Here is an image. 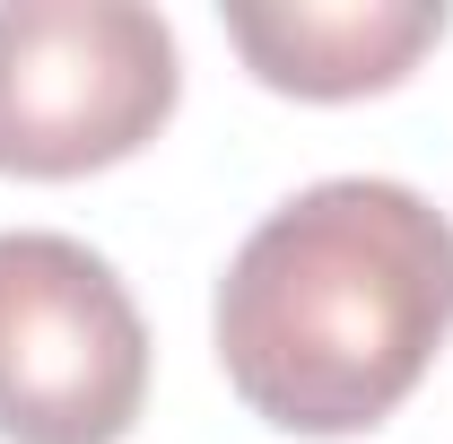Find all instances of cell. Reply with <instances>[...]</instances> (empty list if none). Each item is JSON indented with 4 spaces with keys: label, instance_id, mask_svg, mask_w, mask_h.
<instances>
[{
    "label": "cell",
    "instance_id": "cell-1",
    "mask_svg": "<svg viewBox=\"0 0 453 444\" xmlns=\"http://www.w3.org/2000/svg\"><path fill=\"white\" fill-rule=\"evenodd\" d=\"M453 332V218L393 174H332L235 244L210 340L280 436L384 427Z\"/></svg>",
    "mask_w": 453,
    "mask_h": 444
},
{
    "label": "cell",
    "instance_id": "cell-2",
    "mask_svg": "<svg viewBox=\"0 0 453 444\" xmlns=\"http://www.w3.org/2000/svg\"><path fill=\"white\" fill-rule=\"evenodd\" d=\"M183 96L174 27L140 0H0V174L70 183L140 157Z\"/></svg>",
    "mask_w": 453,
    "mask_h": 444
},
{
    "label": "cell",
    "instance_id": "cell-4",
    "mask_svg": "<svg viewBox=\"0 0 453 444\" xmlns=\"http://www.w3.org/2000/svg\"><path fill=\"white\" fill-rule=\"evenodd\" d=\"M445 0H280L226 9V44L271 96L305 105H349V96H384L401 88L427 44H445Z\"/></svg>",
    "mask_w": 453,
    "mask_h": 444
},
{
    "label": "cell",
    "instance_id": "cell-3",
    "mask_svg": "<svg viewBox=\"0 0 453 444\" xmlns=\"http://www.w3.org/2000/svg\"><path fill=\"white\" fill-rule=\"evenodd\" d=\"M149 410V323L105 253L0 235V444H122Z\"/></svg>",
    "mask_w": 453,
    "mask_h": 444
}]
</instances>
